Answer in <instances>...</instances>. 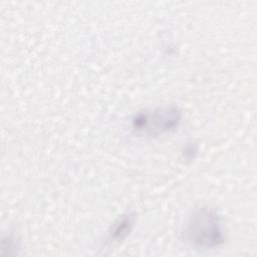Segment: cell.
Here are the masks:
<instances>
[{
	"instance_id": "3",
	"label": "cell",
	"mask_w": 257,
	"mask_h": 257,
	"mask_svg": "<svg viewBox=\"0 0 257 257\" xmlns=\"http://www.w3.org/2000/svg\"><path fill=\"white\" fill-rule=\"evenodd\" d=\"M134 225V217L132 215L122 216L111 228L110 238L114 240L123 239L131 231V228Z\"/></svg>"
},
{
	"instance_id": "2",
	"label": "cell",
	"mask_w": 257,
	"mask_h": 257,
	"mask_svg": "<svg viewBox=\"0 0 257 257\" xmlns=\"http://www.w3.org/2000/svg\"><path fill=\"white\" fill-rule=\"evenodd\" d=\"M180 119L181 112L177 107H163L139 113L133 121V127L147 136H158L176 130Z\"/></svg>"
},
{
	"instance_id": "1",
	"label": "cell",
	"mask_w": 257,
	"mask_h": 257,
	"mask_svg": "<svg viewBox=\"0 0 257 257\" xmlns=\"http://www.w3.org/2000/svg\"><path fill=\"white\" fill-rule=\"evenodd\" d=\"M184 234L187 242L196 248L212 249L224 242L220 217L210 207H200L193 211Z\"/></svg>"
}]
</instances>
